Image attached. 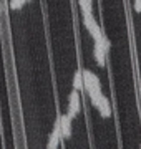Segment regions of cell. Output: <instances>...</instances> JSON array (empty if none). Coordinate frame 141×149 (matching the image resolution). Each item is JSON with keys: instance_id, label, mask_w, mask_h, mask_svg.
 <instances>
[{"instance_id": "obj_1", "label": "cell", "mask_w": 141, "mask_h": 149, "mask_svg": "<svg viewBox=\"0 0 141 149\" xmlns=\"http://www.w3.org/2000/svg\"><path fill=\"white\" fill-rule=\"evenodd\" d=\"M82 76H83V91L88 95L91 104L95 106L96 101L100 100V96L103 95L101 81L98 78V74H95L91 70H82Z\"/></svg>"}, {"instance_id": "obj_2", "label": "cell", "mask_w": 141, "mask_h": 149, "mask_svg": "<svg viewBox=\"0 0 141 149\" xmlns=\"http://www.w3.org/2000/svg\"><path fill=\"white\" fill-rule=\"evenodd\" d=\"M82 18H83V25H85V28L88 30L90 37L93 38V42H100V40H103V38L106 37L93 13H82Z\"/></svg>"}, {"instance_id": "obj_3", "label": "cell", "mask_w": 141, "mask_h": 149, "mask_svg": "<svg viewBox=\"0 0 141 149\" xmlns=\"http://www.w3.org/2000/svg\"><path fill=\"white\" fill-rule=\"evenodd\" d=\"M110 48H111V42L105 37L103 40L100 42H95V48H93V56H95V61H96L100 66H105L106 63V55H108Z\"/></svg>"}, {"instance_id": "obj_4", "label": "cell", "mask_w": 141, "mask_h": 149, "mask_svg": "<svg viewBox=\"0 0 141 149\" xmlns=\"http://www.w3.org/2000/svg\"><path fill=\"white\" fill-rule=\"evenodd\" d=\"M80 111H82V96H80V91L73 88L68 95V111L66 113L71 118H76Z\"/></svg>"}, {"instance_id": "obj_5", "label": "cell", "mask_w": 141, "mask_h": 149, "mask_svg": "<svg viewBox=\"0 0 141 149\" xmlns=\"http://www.w3.org/2000/svg\"><path fill=\"white\" fill-rule=\"evenodd\" d=\"M71 119L73 118L68 114V113H63V114H60L58 116V121H57V124L60 126V131H61V136H63V139H68L71 136Z\"/></svg>"}, {"instance_id": "obj_6", "label": "cell", "mask_w": 141, "mask_h": 149, "mask_svg": "<svg viewBox=\"0 0 141 149\" xmlns=\"http://www.w3.org/2000/svg\"><path fill=\"white\" fill-rule=\"evenodd\" d=\"M95 108L98 109V113H100V116L101 118H110L111 116V104H110V100L105 95L100 96V100L96 101Z\"/></svg>"}, {"instance_id": "obj_7", "label": "cell", "mask_w": 141, "mask_h": 149, "mask_svg": "<svg viewBox=\"0 0 141 149\" xmlns=\"http://www.w3.org/2000/svg\"><path fill=\"white\" fill-rule=\"evenodd\" d=\"M61 139H63V136H61L60 126L55 124L53 131H52V134H50V138H48V143H47V148L48 149H57L60 146V143H61Z\"/></svg>"}, {"instance_id": "obj_8", "label": "cell", "mask_w": 141, "mask_h": 149, "mask_svg": "<svg viewBox=\"0 0 141 149\" xmlns=\"http://www.w3.org/2000/svg\"><path fill=\"white\" fill-rule=\"evenodd\" d=\"M73 88L78 91H83V76H82V70H76L73 74V81H71Z\"/></svg>"}, {"instance_id": "obj_9", "label": "cell", "mask_w": 141, "mask_h": 149, "mask_svg": "<svg viewBox=\"0 0 141 149\" xmlns=\"http://www.w3.org/2000/svg\"><path fill=\"white\" fill-rule=\"evenodd\" d=\"M82 13H93V0H78Z\"/></svg>"}, {"instance_id": "obj_10", "label": "cell", "mask_w": 141, "mask_h": 149, "mask_svg": "<svg viewBox=\"0 0 141 149\" xmlns=\"http://www.w3.org/2000/svg\"><path fill=\"white\" fill-rule=\"evenodd\" d=\"M28 2H32V0H8V8L10 10H20Z\"/></svg>"}]
</instances>
